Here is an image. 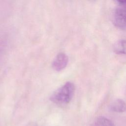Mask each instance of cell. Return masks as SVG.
Instances as JSON below:
<instances>
[{"label": "cell", "mask_w": 126, "mask_h": 126, "mask_svg": "<svg viewBox=\"0 0 126 126\" xmlns=\"http://www.w3.org/2000/svg\"><path fill=\"white\" fill-rule=\"evenodd\" d=\"M74 92V84L71 82H67L52 94L50 100L54 103L59 105L68 104L72 99Z\"/></svg>", "instance_id": "1"}, {"label": "cell", "mask_w": 126, "mask_h": 126, "mask_svg": "<svg viewBox=\"0 0 126 126\" xmlns=\"http://www.w3.org/2000/svg\"><path fill=\"white\" fill-rule=\"evenodd\" d=\"M68 62V58L64 53H59L53 60L52 67L57 71L63 69L67 65Z\"/></svg>", "instance_id": "3"}, {"label": "cell", "mask_w": 126, "mask_h": 126, "mask_svg": "<svg viewBox=\"0 0 126 126\" xmlns=\"http://www.w3.org/2000/svg\"><path fill=\"white\" fill-rule=\"evenodd\" d=\"M110 109L115 112H124L126 111V103L122 99H117L110 104Z\"/></svg>", "instance_id": "4"}, {"label": "cell", "mask_w": 126, "mask_h": 126, "mask_svg": "<svg viewBox=\"0 0 126 126\" xmlns=\"http://www.w3.org/2000/svg\"><path fill=\"white\" fill-rule=\"evenodd\" d=\"M113 50L116 54L126 55V40L121 39L116 41L114 44Z\"/></svg>", "instance_id": "5"}, {"label": "cell", "mask_w": 126, "mask_h": 126, "mask_svg": "<svg viewBox=\"0 0 126 126\" xmlns=\"http://www.w3.org/2000/svg\"><path fill=\"white\" fill-rule=\"evenodd\" d=\"M112 21L114 25L118 28L126 31V7L121 6L114 10Z\"/></svg>", "instance_id": "2"}, {"label": "cell", "mask_w": 126, "mask_h": 126, "mask_svg": "<svg viewBox=\"0 0 126 126\" xmlns=\"http://www.w3.org/2000/svg\"><path fill=\"white\" fill-rule=\"evenodd\" d=\"M27 126H37V125L34 122H31L29 124H28L27 125Z\"/></svg>", "instance_id": "8"}, {"label": "cell", "mask_w": 126, "mask_h": 126, "mask_svg": "<svg viewBox=\"0 0 126 126\" xmlns=\"http://www.w3.org/2000/svg\"><path fill=\"white\" fill-rule=\"evenodd\" d=\"M116 0L122 6L126 7V0Z\"/></svg>", "instance_id": "7"}, {"label": "cell", "mask_w": 126, "mask_h": 126, "mask_svg": "<svg viewBox=\"0 0 126 126\" xmlns=\"http://www.w3.org/2000/svg\"><path fill=\"white\" fill-rule=\"evenodd\" d=\"M91 126H114V124L108 118L103 116H99L93 121Z\"/></svg>", "instance_id": "6"}]
</instances>
